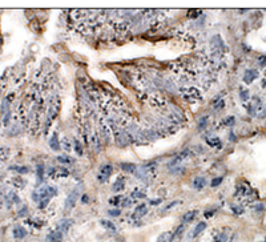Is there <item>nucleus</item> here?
<instances>
[{
	"mask_svg": "<svg viewBox=\"0 0 266 242\" xmlns=\"http://www.w3.org/2000/svg\"><path fill=\"white\" fill-rule=\"evenodd\" d=\"M156 168H157V164L156 162H148L143 165V166L137 168V172H136V176L140 177L141 180H149L154 176L156 173Z\"/></svg>",
	"mask_w": 266,
	"mask_h": 242,
	"instance_id": "f257e3e1",
	"label": "nucleus"
},
{
	"mask_svg": "<svg viewBox=\"0 0 266 242\" xmlns=\"http://www.w3.org/2000/svg\"><path fill=\"white\" fill-rule=\"evenodd\" d=\"M79 197H80V192H79V189L76 188L75 190L71 192V194L66 197V200H65V210H66V212L75 208V205H76Z\"/></svg>",
	"mask_w": 266,
	"mask_h": 242,
	"instance_id": "f03ea898",
	"label": "nucleus"
},
{
	"mask_svg": "<svg viewBox=\"0 0 266 242\" xmlns=\"http://www.w3.org/2000/svg\"><path fill=\"white\" fill-rule=\"evenodd\" d=\"M112 170H113V166H112L110 164H105V165H103V166L100 168V176H99V180H100L101 182H105V181H106V178H108V177L110 176Z\"/></svg>",
	"mask_w": 266,
	"mask_h": 242,
	"instance_id": "7ed1b4c3",
	"label": "nucleus"
},
{
	"mask_svg": "<svg viewBox=\"0 0 266 242\" xmlns=\"http://www.w3.org/2000/svg\"><path fill=\"white\" fill-rule=\"evenodd\" d=\"M63 238H64L63 233L59 231V230H53L49 233V234H47L45 242H63Z\"/></svg>",
	"mask_w": 266,
	"mask_h": 242,
	"instance_id": "20e7f679",
	"label": "nucleus"
},
{
	"mask_svg": "<svg viewBox=\"0 0 266 242\" xmlns=\"http://www.w3.org/2000/svg\"><path fill=\"white\" fill-rule=\"evenodd\" d=\"M72 223H73V219L64 218V219H61V221L57 223V229H56V230H59V231H61V233L64 234L65 231L69 230V227L72 226Z\"/></svg>",
	"mask_w": 266,
	"mask_h": 242,
	"instance_id": "39448f33",
	"label": "nucleus"
},
{
	"mask_svg": "<svg viewBox=\"0 0 266 242\" xmlns=\"http://www.w3.org/2000/svg\"><path fill=\"white\" fill-rule=\"evenodd\" d=\"M146 212H148V210H146V205L145 204H140V205H137L136 208H135V212H133L132 217L135 218V219L141 218L143 216H145Z\"/></svg>",
	"mask_w": 266,
	"mask_h": 242,
	"instance_id": "423d86ee",
	"label": "nucleus"
},
{
	"mask_svg": "<svg viewBox=\"0 0 266 242\" xmlns=\"http://www.w3.org/2000/svg\"><path fill=\"white\" fill-rule=\"evenodd\" d=\"M257 77H258V72H257L255 69H247L245 72V76H243V80H245L246 84H250V83L254 81Z\"/></svg>",
	"mask_w": 266,
	"mask_h": 242,
	"instance_id": "0eeeda50",
	"label": "nucleus"
},
{
	"mask_svg": "<svg viewBox=\"0 0 266 242\" xmlns=\"http://www.w3.org/2000/svg\"><path fill=\"white\" fill-rule=\"evenodd\" d=\"M190 156V150L189 149H185V150H182L181 153L177 156V157H174L172 160V162H170V165H177V164H180L181 161H184L185 158H188Z\"/></svg>",
	"mask_w": 266,
	"mask_h": 242,
	"instance_id": "6e6552de",
	"label": "nucleus"
},
{
	"mask_svg": "<svg viewBox=\"0 0 266 242\" xmlns=\"http://www.w3.org/2000/svg\"><path fill=\"white\" fill-rule=\"evenodd\" d=\"M186 97H188V100H190V101H196V100H200V98H201L198 91H197V89H194V88L188 89V92L185 93V98Z\"/></svg>",
	"mask_w": 266,
	"mask_h": 242,
	"instance_id": "1a4fd4ad",
	"label": "nucleus"
},
{
	"mask_svg": "<svg viewBox=\"0 0 266 242\" xmlns=\"http://www.w3.org/2000/svg\"><path fill=\"white\" fill-rule=\"evenodd\" d=\"M25 236H27V230L23 226H16L15 229H13V237H15V238L21 240V238H24Z\"/></svg>",
	"mask_w": 266,
	"mask_h": 242,
	"instance_id": "9d476101",
	"label": "nucleus"
},
{
	"mask_svg": "<svg viewBox=\"0 0 266 242\" xmlns=\"http://www.w3.org/2000/svg\"><path fill=\"white\" fill-rule=\"evenodd\" d=\"M174 237H173V233L170 231H165L162 234H160V237L157 238V242H173Z\"/></svg>",
	"mask_w": 266,
	"mask_h": 242,
	"instance_id": "9b49d317",
	"label": "nucleus"
},
{
	"mask_svg": "<svg viewBox=\"0 0 266 242\" xmlns=\"http://www.w3.org/2000/svg\"><path fill=\"white\" fill-rule=\"evenodd\" d=\"M198 214V212L197 210H189V212H186L185 214H184V217H182V221L184 222H192L194 218H196V216Z\"/></svg>",
	"mask_w": 266,
	"mask_h": 242,
	"instance_id": "f8f14e48",
	"label": "nucleus"
},
{
	"mask_svg": "<svg viewBox=\"0 0 266 242\" xmlns=\"http://www.w3.org/2000/svg\"><path fill=\"white\" fill-rule=\"evenodd\" d=\"M124 188H125V184H124V180H117L116 182L113 184L112 185V190L114 192V193H117V192H122L124 190Z\"/></svg>",
	"mask_w": 266,
	"mask_h": 242,
	"instance_id": "ddd939ff",
	"label": "nucleus"
},
{
	"mask_svg": "<svg viewBox=\"0 0 266 242\" xmlns=\"http://www.w3.org/2000/svg\"><path fill=\"white\" fill-rule=\"evenodd\" d=\"M205 185H206V180L204 177H196V178H194L193 186L196 188V189H202Z\"/></svg>",
	"mask_w": 266,
	"mask_h": 242,
	"instance_id": "4468645a",
	"label": "nucleus"
},
{
	"mask_svg": "<svg viewBox=\"0 0 266 242\" xmlns=\"http://www.w3.org/2000/svg\"><path fill=\"white\" fill-rule=\"evenodd\" d=\"M205 227H206V223H205V222H200V223H197V226L194 227V230H193V238H194V237H197L202 230H205Z\"/></svg>",
	"mask_w": 266,
	"mask_h": 242,
	"instance_id": "2eb2a0df",
	"label": "nucleus"
},
{
	"mask_svg": "<svg viewBox=\"0 0 266 242\" xmlns=\"http://www.w3.org/2000/svg\"><path fill=\"white\" fill-rule=\"evenodd\" d=\"M49 146L52 148L53 150H59L60 149V145H59V141H57V136L56 134H53L49 140Z\"/></svg>",
	"mask_w": 266,
	"mask_h": 242,
	"instance_id": "dca6fc26",
	"label": "nucleus"
},
{
	"mask_svg": "<svg viewBox=\"0 0 266 242\" xmlns=\"http://www.w3.org/2000/svg\"><path fill=\"white\" fill-rule=\"evenodd\" d=\"M120 166H121L122 170H125V172H128V173H133V172H136L137 170V166L136 165H133V164H121Z\"/></svg>",
	"mask_w": 266,
	"mask_h": 242,
	"instance_id": "f3484780",
	"label": "nucleus"
},
{
	"mask_svg": "<svg viewBox=\"0 0 266 242\" xmlns=\"http://www.w3.org/2000/svg\"><path fill=\"white\" fill-rule=\"evenodd\" d=\"M100 225H103L105 229H109V230H116V225L113 222L108 221V219H101L100 221Z\"/></svg>",
	"mask_w": 266,
	"mask_h": 242,
	"instance_id": "a211bd4d",
	"label": "nucleus"
},
{
	"mask_svg": "<svg viewBox=\"0 0 266 242\" xmlns=\"http://www.w3.org/2000/svg\"><path fill=\"white\" fill-rule=\"evenodd\" d=\"M184 230H185V225L182 223V225H180V226L174 230V233H173V237H174V238H181V236H182Z\"/></svg>",
	"mask_w": 266,
	"mask_h": 242,
	"instance_id": "6ab92c4d",
	"label": "nucleus"
},
{
	"mask_svg": "<svg viewBox=\"0 0 266 242\" xmlns=\"http://www.w3.org/2000/svg\"><path fill=\"white\" fill-rule=\"evenodd\" d=\"M122 200H124L122 196H116V197H112V198L109 200V204L110 205H121Z\"/></svg>",
	"mask_w": 266,
	"mask_h": 242,
	"instance_id": "aec40b11",
	"label": "nucleus"
},
{
	"mask_svg": "<svg viewBox=\"0 0 266 242\" xmlns=\"http://www.w3.org/2000/svg\"><path fill=\"white\" fill-rule=\"evenodd\" d=\"M144 197H145V194L143 193V192H132L129 198H132L133 201H136L137 198H144Z\"/></svg>",
	"mask_w": 266,
	"mask_h": 242,
	"instance_id": "412c9836",
	"label": "nucleus"
},
{
	"mask_svg": "<svg viewBox=\"0 0 266 242\" xmlns=\"http://www.w3.org/2000/svg\"><path fill=\"white\" fill-rule=\"evenodd\" d=\"M57 161H59V162H63V164H72L73 162L72 158L65 157V156H59V157H57Z\"/></svg>",
	"mask_w": 266,
	"mask_h": 242,
	"instance_id": "4be33fe9",
	"label": "nucleus"
},
{
	"mask_svg": "<svg viewBox=\"0 0 266 242\" xmlns=\"http://www.w3.org/2000/svg\"><path fill=\"white\" fill-rule=\"evenodd\" d=\"M214 241L216 242H226V241H228V236L222 234V233H221V234H217L214 237Z\"/></svg>",
	"mask_w": 266,
	"mask_h": 242,
	"instance_id": "5701e85b",
	"label": "nucleus"
},
{
	"mask_svg": "<svg viewBox=\"0 0 266 242\" xmlns=\"http://www.w3.org/2000/svg\"><path fill=\"white\" fill-rule=\"evenodd\" d=\"M206 121H208L206 117H202L201 120L198 121V131H200V132H202L204 129H205V127H206Z\"/></svg>",
	"mask_w": 266,
	"mask_h": 242,
	"instance_id": "b1692460",
	"label": "nucleus"
},
{
	"mask_svg": "<svg viewBox=\"0 0 266 242\" xmlns=\"http://www.w3.org/2000/svg\"><path fill=\"white\" fill-rule=\"evenodd\" d=\"M206 142L210 146H217V145H220V138H208Z\"/></svg>",
	"mask_w": 266,
	"mask_h": 242,
	"instance_id": "393cba45",
	"label": "nucleus"
},
{
	"mask_svg": "<svg viewBox=\"0 0 266 242\" xmlns=\"http://www.w3.org/2000/svg\"><path fill=\"white\" fill-rule=\"evenodd\" d=\"M178 204H181V201H172L170 204H168L165 208L162 209V212H166V210H169V209H172V208H174V206H177Z\"/></svg>",
	"mask_w": 266,
	"mask_h": 242,
	"instance_id": "a878e982",
	"label": "nucleus"
},
{
	"mask_svg": "<svg viewBox=\"0 0 266 242\" xmlns=\"http://www.w3.org/2000/svg\"><path fill=\"white\" fill-rule=\"evenodd\" d=\"M11 169L12 170H16V172H19V173H28V168H25V166H11Z\"/></svg>",
	"mask_w": 266,
	"mask_h": 242,
	"instance_id": "bb28decb",
	"label": "nucleus"
},
{
	"mask_svg": "<svg viewBox=\"0 0 266 242\" xmlns=\"http://www.w3.org/2000/svg\"><path fill=\"white\" fill-rule=\"evenodd\" d=\"M44 172V166H43V164H39V166H37V177H39V181H41L43 180V173Z\"/></svg>",
	"mask_w": 266,
	"mask_h": 242,
	"instance_id": "cd10ccee",
	"label": "nucleus"
},
{
	"mask_svg": "<svg viewBox=\"0 0 266 242\" xmlns=\"http://www.w3.org/2000/svg\"><path fill=\"white\" fill-rule=\"evenodd\" d=\"M108 213H109V216H112V217H118L120 214H121V210L120 209H110Z\"/></svg>",
	"mask_w": 266,
	"mask_h": 242,
	"instance_id": "c85d7f7f",
	"label": "nucleus"
},
{
	"mask_svg": "<svg viewBox=\"0 0 266 242\" xmlns=\"http://www.w3.org/2000/svg\"><path fill=\"white\" fill-rule=\"evenodd\" d=\"M57 176H59V177H66V176H68V170L63 169V168L57 169Z\"/></svg>",
	"mask_w": 266,
	"mask_h": 242,
	"instance_id": "c756f323",
	"label": "nucleus"
},
{
	"mask_svg": "<svg viewBox=\"0 0 266 242\" xmlns=\"http://www.w3.org/2000/svg\"><path fill=\"white\" fill-rule=\"evenodd\" d=\"M221 182H222V177H217L212 181V186H217V185H220Z\"/></svg>",
	"mask_w": 266,
	"mask_h": 242,
	"instance_id": "7c9ffc66",
	"label": "nucleus"
},
{
	"mask_svg": "<svg viewBox=\"0 0 266 242\" xmlns=\"http://www.w3.org/2000/svg\"><path fill=\"white\" fill-rule=\"evenodd\" d=\"M233 212L236 214H242L243 213V209L239 206V208H237V206H233Z\"/></svg>",
	"mask_w": 266,
	"mask_h": 242,
	"instance_id": "2f4dec72",
	"label": "nucleus"
},
{
	"mask_svg": "<svg viewBox=\"0 0 266 242\" xmlns=\"http://www.w3.org/2000/svg\"><path fill=\"white\" fill-rule=\"evenodd\" d=\"M27 213H28V209H27L25 206H24V208L19 212V216H20V217H24V214H27Z\"/></svg>",
	"mask_w": 266,
	"mask_h": 242,
	"instance_id": "473e14b6",
	"label": "nucleus"
},
{
	"mask_svg": "<svg viewBox=\"0 0 266 242\" xmlns=\"http://www.w3.org/2000/svg\"><path fill=\"white\" fill-rule=\"evenodd\" d=\"M75 145H76V152H77L79 154H81V153H83V150H81V146L79 145V141H76V142H75Z\"/></svg>",
	"mask_w": 266,
	"mask_h": 242,
	"instance_id": "72a5a7b5",
	"label": "nucleus"
},
{
	"mask_svg": "<svg viewBox=\"0 0 266 242\" xmlns=\"http://www.w3.org/2000/svg\"><path fill=\"white\" fill-rule=\"evenodd\" d=\"M258 61L261 63V65H265V64H266V57H265V56H261L260 59H258Z\"/></svg>",
	"mask_w": 266,
	"mask_h": 242,
	"instance_id": "f704fd0d",
	"label": "nucleus"
},
{
	"mask_svg": "<svg viewBox=\"0 0 266 242\" xmlns=\"http://www.w3.org/2000/svg\"><path fill=\"white\" fill-rule=\"evenodd\" d=\"M213 214H214V210H210V212H205V217H206V218H210Z\"/></svg>",
	"mask_w": 266,
	"mask_h": 242,
	"instance_id": "c9c22d12",
	"label": "nucleus"
},
{
	"mask_svg": "<svg viewBox=\"0 0 266 242\" xmlns=\"http://www.w3.org/2000/svg\"><path fill=\"white\" fill-rule=\"evenodd\" d=\"M226 120H228V121H226V124H229V125H233L234 124V117H228Z\"/></svg>",
	"mask_w": 266,
	"mask_h": 242,
	"instance_id": "e433bc0d",
	"label": "nucleus"
},
{
	"mask_svg": "<svg viewBox=\"0 0 266 242\" xmlns=\"http://www.w3.org/2000/svg\"><path fill=\"white\" fill-rule=\"evenodd\" d=\"M241 97H242V100H246V98H247V92L246 91L241 92Z\"/></svg>",
	"mask_w": 266,
	"mask_h": 242,
	"instance_id": "4c0bfd02",
	"label": "nucleus"
},
{
	"mask_svg": "<svg viewBox=\"0 0 266 242\" xmlns=\"http://www.w3.org/2000/svg\"><path fill=\"white\" fill-rule=\"evenodd\" d=\"M63 145H64V148H65V150L68 152V150H69V145H68V142H66V140L63 141Z\"/></svg>",
	"mask_w": 266,
	"mask_h": 242,
	"instance_id": "58836bf2",
	"label": "nucleus"
},
{
	"mask_svg": "<svg viewBox=\"0 0 266 242\" xmlns=\"http://www.w3.org/2000/svg\"><path fill=\"white\" fill-rule=\"evenodd\" d=\"M161 202V200H153V201H150V204L152 205H156V204H160Z\"/></svg>",
	"mask_w": 266,
	"mask_h": 242,
	"instance_id": "ea45409f",
	"label": "nucleus"
},
{
	"mask_svg": "<svg viewBox=\"0 0 266 242\" xmlns=\"http://www.w3.org/2000/svg\"><path fill=\"white\" fill-rule=\"evenodd\" d=\"M262 242H266V238H265V240H264V241H262Z\"/></svg>",
	"mask_w": 266,
	"mask_h": 242,
	"instance_id": "a19ab883",
	"label": "nucleus"
}]
</instances>
